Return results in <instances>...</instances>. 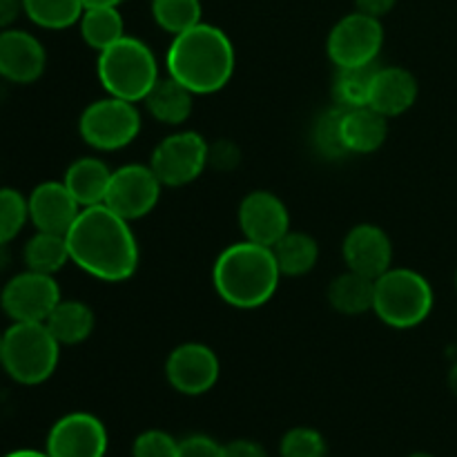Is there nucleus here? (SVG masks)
I'll return each mask as SVG.
<instances>
[{
	"label": "nucleus",
	"mask_w": 457,
	"mask_h": 457,
	"mask_svg": "<svg viewBox=\"0 0 457 457\" xmlns=\"http://www.w3.org/2000/svg\"><path fill=\"white\" fill-rule=\"evenodd\" d=\"M65 237L71 263L94 279L119 284L137 272L141 259L137 237L128 219L105 204L80 210Z\"/></svg>",
	"instance_id": "nucleus-1"
},
{
	"label": "nucleus",
	"mask_w": 457,
	"mask_h": 457,
	"mask_svg": "<svg viewBox=\"0 0 457 457\" xmlns=\"http://www.w3.org/2000/svg\"><path fill=\"white\" fill-rule=\"evenodd\" d=\"M235 45L219 27L199 22L181 31L165 54L168 76L186 85L195 96L214 94L230 83L235 74Z\"/></svg>",
	"instance_id": "nucleus-2"
},
{
	"label": "nucleus",
	"mask_w": 457,
	"mask_h": 457,
	"mask_svg": "<svg viewBox=\"0 0 457 457\" xmlns=\"http://www.w3.org/2000/svg\"><path fill=\"white\" fill-rule=\"evenodd\" d=\"M281 272L272 248L237 241L221 250L212 266V286L219 299L239 311H253L275 297Z\"/></svg>",
	"instance_id": "nucleus-3"
},
{
	"label": "nucleus",
	"mask_w": 457,
	"mask_h": 457,
	"mask_svg": "<svg viewBox=\"0 0 457 457\" xmlns=\"http://www.w3.org/2000/svg\"><path fill=\"white\" fill-rule=\"evenodd\" d=\"M61 344L40 321H12L3 333L0 366L13 382L38 386L56 373Z\"/></svg>",
	"instance_id": "nucleus-4"
},
{
	"label": "nucleus",
	"mask_w": 457,
	"mask_h": 457,
	"mask_svg": "<svg viewBox=\"0 0 457 457\" xmlns=\"http://www.w3.org/2000/svg\"><path fill=\"white\" fill-rule=\"evenodd\" d=\"M96 74L110 96L132 103H143L147 92L161 79L154 52L134 36H123L114 45L98 52Z\"/></svg>",
	"instance_id": "nucleus-5"
},
{
	"label": "nucleus",
	"mask_w": 457,
	"mask_h": 457,
	"mask_svg": "<svg viewBox=\"0 0 457 457\" xmlns=\"http://www.w3.org/2000/svg\"><path fill=\"white\" fill-rule=\"evenodd\" d=\"M433 303L436 295L427 277L409 268H388L375 279L373 312L391 328H415L428 320Z\"/></svg>",
	"instance_id": "nucleus-6"
},
{
	"label": "nucleus",
	"mask_w": 457,
	"mask_h": 457,
	"mask_svg": "<svg viewBox=\"0 0 457 457\" xmlns=\"http://www.w3.org/2000/svg\"><path fill=\"white\" fill-rule=\"evenodd\" d=\"M141 125L137 103L107 96L85 107L79 119V134L94 150L116 152L137 141Z\"/></svg>",
	"instance_id": "nucleus-7"
},
{
	"label": "nucleus",
	"mask_w": 457,
	"mask_h": 457,
	"mask_svg": "<svg viewBox=\"0 0 457 457\" xmlns=\"http://www.w3.org/2000/svg\"><path fill=\"white\" fill-rule=\"evenodd\" d=\"M384 45L382 21L369 13L353 12L337 21L326 40V52L335 67L373 65Z\"/></svg>",
	"instance_id": "nucleus-8"
},
{
	"label": "nucleus",
	"mask_w": 457,
	"mask_h": 457,
	"mask_svg": "<svg viewBox=\"0 0 457 457\" xmlns=\"http://www.w3.org/2000/svg\"><path fill=\"white\" fill-rule=\"evenodd\" d=\"M210 163V145L199 132H174L154 147L150 168L168 187H183L196 181Z\"/></svg>",
	"instance_id": "nucleus-9"
},
{
	"label": "nucleus",
	"mask_w": 457,
	"mask_h": 457,
	"mask_svg": "<svg viewBox=\"0 0 457 457\" xmlns=\"http://www.w3.org/2000/svg\"><path fill=\"white\" fill-rule=\"evenodd\" d=\"M61 299V286L54 275L36 270L18 272L0 290V308L12 321L45 324Z\"/></svg>",
	"instance_id": "nucleus-10"
},
{
	"label": "nucleus",
	"mask_w": 457,
	"mask_h": 457,
	"mask_svg": "<svg viewBox=\"0 0 457 457\" xmlns=\"http://www.w3.org/2000/svg\"><path fill=\"white\" fill-rule=\"evenodd\" d=\"M161 190H163V183L159 181L150 163H129L112 172L105 205L114 210L119 217L137 221V219L147 217L156 208Z\"/></svg>",
	"instance_id": "nucleus-11"
},
{
	"label": "nucleus",
	"mask_w": 457,
	"mask_h": 457,
	"mask_svg": "<svg viewBox=\"0 0 457 457\" xmlns=\"http://www.w3.org/2000/svg\"><path fill=\"white\" fill-rule=\"evenodd\" d=\"M221 375L217 353L201 342H186L165 360V379L177 393L187 397L212 391Z\"/></svg>",
	"instance_id": "nucleus-12"
},
{
	"label": "nucleus",
	"mask_w": 457,
	"mask_h": 457,
	"mask_svg": "<svg viewBox=\"0 0 457 457\" xmlns=\"http://www.w3.org/2000/svg\"><path fill=\"white\" fill-rule=\"evenodd\" d=\"M110 446L107 428L96 415L76 411L62 415L49 428L45 453L49 457H105Z\"/></svg>",
	"instance_id": "nucleus-13"
},
{
	"label": "nucleus",
	"mask_w": 457,
	"mask_h": 457,
	"mask_svg": "<svg viewBox=\"0 0 457 457\" xmlns=\"http://www.w3.org/2000/svg\"><path fill=\"white\" fill-rule=\"evenodd\" d=\"M237 219L245 241L268 248L290 232V212L275 192L254 190L245 195L239 204Z\"/></svg>",
	"instance_id": "nucleus-14"
},
{
	"label": "nucleus",
	"mask_w": 457,
	"mask_h": 457,
	"mask_svg": "<svg viewBox=\"0 0 457 457\" xmlns=\"http://www.w3.org/2000/svg\"><path fill=\"white\" fill-rule=\"evenodd\" d=\"M342 257L348 270L378 279L393 268V241L384 228L357 223L344 237Z\"/></svg>",
	"instance_id": "nucleus-15"
},
{
	"label": "nucleus",
	"mask_w": 457,
	"mask_h": 457,
	"mask_svg": "<svg viewBox=\"0 0 457 457\" xmlns=\"http://www.w3.org/2000/svg\"><path fill=\"white\" fill-rule=\"evenodd\" d=\"M47 52L34 34L25 29L0 31V76L9 83L29 85L43 76Z\"/></svg>",
	"instance_id": "nucleus-16"
},
{
	"label": "nucleus",
	"mask_w": 457,
	"mask_h": 457,
	"mask_svg": "<svg viewBox=\"0 0 457 457\" xmlns=\"http://www.w3.org/2000/svg\"><path fill=\"white\" fill-rule=\"evenodd\" d=\"M29 221L36 230L67 235L80 214V204L62 181H43L27 196Z\"/></svg>",
	"instance_id": "nucleus-17"
},
{
	"label": "nucleus",
	"mask_w": 457,
	"mask_h": 457,
	"mask_svg": "<svg viewBox=\"0 0 457 457\" xmlns=\"http://www.w3.org/2000/svg\"><path fill=\"white\" fill-rule=\"evenodd\" d=\"M418 79L404 67H378L370 80L369 105L386 119L409 112L418 101Z\"/></svg>",
	"instance_id": "nucleus-18"
},
{
	"label": "nucleus",
	"mask_w": 457,
	"mask_h": 457,
	"mask_svg": "<svg viewBox=\"0 0 457 457\" xmlns=\"http://www.w3.org/2000/svg\"><path fill=\"white\" fill-rule=\"evenodd\" d=\"M388 120L370 105L342 112V138L348 154H373L386 143Z\"/></svg>",
	"instance_id": "nucleus-19"
},
{
	"label": "nucleus",
	"mask_w": 457,
	"mask_h": 457,
	"mask_svg": "<svg viewBox=\"0 0 457 457\" xmlns=\"http://www.w3.org/2000/svg\"><path fill=\"white\" fill-rule=\"evenodd\" d=\"M112 172L114 170L98 156H80L70 168L65 170L62 183L67 190L74 195L79 201L80 208H89V205H101L105 204L107 187H110Z\"/></svg>",
	"instance_id": "nucleus-20"
},
{
	"label": "nucleus",
	"mask_w": 457,
	"mask_h": 457,
	"mask_svg": "<svg viewBox=\"0 0 457 457\" xmlns=\"http://www.w3.org/2000/svg\"><path fill=\"white\" fill-rule=\"evenodd\" d=\"M143 105L152 119L161 120L163 125H183L195 110V94L172 76H165L156 80L154 87L147 92Z\"/></svg>",
	"instance_id": "nucleus-21"
},
{
	"label": "nucleus",
	"mask_w": 457,
	"mask_h": 457,
	"mask_svg": "<svg viewBox=\"0 0 457 457\" xmlns=\"http://www.w3.org/2000/svg\"><path fill=\"white\" fill-rule=\"evenodd\" d=\"M94 324H96L94 311L79 299H61L45 321L49 333L56 337L61 346H76V344L87 342L94 333Z\"/></svg>",
	"instance_id": "nucleus-22"
},
{
	"label": "nucleus",
	"mask_w": 457,
	"mask_h": 457,
	"mask_svg": "<svg viewBox=\"0 0 457 457\" xmlns=\"http://www.w3.org/2000/svg\"><path fill=\"white\" fill-rule=\"evenodd\" d=\"M326 297H328L330 308L342 312V315H364V312L373 311L375 279L346 268V272H342V275L330 281Z\"/></svg>",
	"instance_id": "nucleus-23"
},
{
	"label": "nucleus",
	"mask_w": 457,
	"mask_h": 457,
	"mask_svg": "<svg viewBox=\"0 0 457 457\" xmlns=\"http://www.w3.org/2000/svg\"><path fill=\"white\" fill-rule=\"evenodd\" d=\"M281 277H303L320 262V244L308 232L290 230L272 245Z\"/></svg>",
	"instance_id": "nucleus-24"
},
{
	"label": "nucleus",
	"mask_w": 457,
	"mask_h": 457,
	"mask_svg": "<svg viewBox=\"0 0 457 457\" xmlns=\"http://www.w3.org/2000/svg\"><path fill=\"white\" fill-rule=\"evenodd\" d=\"M22 259H25L27 270L56 275L58 270H62L71 262L67 237L56 235V232L36 230V235L25 244Z\"/></svg>",
	"instance_id": "nucleus-25"
},
{
	"label": "nucleus",
	"mask_w": 457,
	"mask_h": 457,
	"mask_svg": "<svg viewBox=\"0 0 457 457\" xmlns=\"http://www.w3.org/2000/svg\"><path fill=\"white\" fill-rule=\"evenodd\" d=\"M85 45L103 52L125 36V22L119 7H89L79 21Z\"/></svg>",
	"instance_id": "nucleus-26"
},
{
	"label": "nucleus",
	"mask_w": 457,
	"mask_h": 457,
	"mask_svg": "<svg viewBox=\"0 0 457 457\" xmlns=\"http://www.w3.org/2000/svg\"><path fill=\"white\" fill-rule=\"evenodd\" d=\"M25 16L43 29H67L79 25L85 12L83 0H22Z\"/></svg>",
	"instance_id": "nucleus-27"
},
{
	"label": "nucleus",
	"mask_w": 457,
	"mask_h": 457,
	"mask_svg": "<svg viewBox=\"0 0 457 457\" xmlns=\"http://www.w3.org/2000/svg\"><path fill=\"white\" fill-rule=\"evenodd\" d=\"M378 67H339L333 83V98L337 107L351 110V107L369 105L370 80Z\"/></svg>",
	"instance_id": "nucleus-28"
},
{
	"label": "nucleus",
	"mask_w": 457,
	"mask_h": 457,
	"mask_svg": "<svg viewBox=\"0 0 457 457\" xmlns=\"http://www.w3.org/2000/svg\"><path fill=\"white\" fill-rule=\"evenodd\" d=\"M201 13V0H152V18L161 29L172 36L204 22Z\"/></svg>",
	"instance_id": "nucleus-29"
},
{
	"label": "nucleus",
	"mask_w": 457,
	"mask_h": 457,
	"mask_svg": "<svg viewBox=\"0 0 457 457\" xmlns=\"http://www.w3.org/2000/svg\"><path fill=\"white\" fill-rule=\"evenodd\" d=\"M342 112L344 107H330V110H326L324 114L315 120V128H312V143H315V150L320 152L324 159L337 161L348 156L346 145H344L342 138Z\"/></svg>",
	"instance_id": "nucleus-30"
},
{
	"label": "nucleus",
	"mask_w": 457,
	"mask_h": 457,
	"mask_svg": "<svg viewBox=\"0 0 457 457\" xmlns=\"http://www.w3.org/2000/svg\"><path fill=\"white\" fill-rule=\"evenodd\" d=\"M29 221L27 196L13 187H0V245H7Z\"/></svg>",
	"instance_id": "nucleus-31"
},
{
	"label": "nucleus",
	"mask_w": 457,
	"mask_h": 457,
	"mask_svg": "<svg viewBox=\"0 0 457 457\" xmlns=\"http://www.w3.org/2000/svg\"><path fill=\"white\" fill-rule=\"evenodd\" d=\"M281 457H326V440L317 428L295 427L279 442Z\"/></svg>",
	"instance_id": "nucleus-32"
},
{
	"label": "nucleus",
	"mask_w": 457,
	"mask_h": 457,
	"mask_svg": "<svg viewBox=\"0 0 457 457\" xmlns=\"http://www.w3.org/2000/svg\"><path fill=\"white\" fill-rule=\"evenodd\" d=\"M177 453L179 442L159 428L141 433L132 445V457H177Z\"/></svg>",
	"instance_id": "nucleus-33"
},
{
	"label": "nucleus",
	"mask_w": 457,
	"mask_h": 457,
	"mask_svg": "<svg viewBox=\"0 0 457 457\" xmlns=\"http://www.w3.org/2000/svg\"><path fill=\"white\" fill-rule=\"evenodd\" d=\"M177 457H223V445L208 436H187L179 440Z\"/></svg>",
	"instance_id": "nucleus-34"
},
{
	"label": "nucleus",
	"mask_w": 457,
	"mask_h": 457,
	"mask_svg": "<svg viewBox=\"0 0 457 457\" xmlns=\"http://www.w3.org/2000/svg\"><path fill=\"white\" fill-rule=\"evenodd\" d=\"M223 457H268V453L254 440H232L230 445H223Z\"/></svg>",
	"instance_id": "nucleus-35"
},
{
	"label": "nucleus",
	"mask_w": 457,
	"mask_h": 457,
	"mask_svg": "<svg viewBox=\"0 0 457 457\" xmlns=\"http://www.w3.org/2000/svg\"><path fill=\"white\" fill-rule=\"evenodd\" d=\"M21 13H25L22 0H0V31L13 27Z\"/></svg>",
	"instance_id": "nucleus-36"
},
{
	"label": "nucleus",
	"mask_w": 457,
	"mask_h": 457,
	"mask_svg": "<svg viewBox=\"0 0 457 457\" xmlns=\"http://www.w3.org/2000/svg\"><path fill=\"white\" fill-rule=\"evenodd\" d=\"M397 4V0H355L357 12L369 13V16L382 18L386 13L393 12V7Z\"/></svg>",
	"instance_id": "nucleus-37"
},
{
	"label": "nucleus",
	"mask_w": 457,
	"mask_h": 457,
	"mask_svg": "<svg viewBox=\"0 0 457 457\" xmlns=\"http://www.w3.org/2000/svg\"><path fill=\"white\" fill-rule=\"evenodd\" d=\"M123 0H83L85 9L89 7H119Z\"/></svg>",
	"instance_id": "nucleus-38"
},
{
	"label": "nucleus",
	"mask_w": 457,
	"mask_h": 457,
	"mask_svg": "<svg viewBox=\"0 0 457 457\" xmlns=\"http://www.w3.org/2000/svg\"><path fill=\"white\" fill-rule=\"evenodd\" d=\"M4 457H49L45 451H34V449H18V451H12V453H7Z\"/></svg>",
	"instance_id": "nucleus-39"
},
{
	"label": "nucleus",
	"mask_w": 457,
	"mask_h": 457,
	"mask_svg": "<svg viewBox=\"0 0 457 457\" xmlns=\"http://www.w3.org/2000/svg\"><path fill=\"white\" fill-rule=\"evenodd\" d=\"M449 388H451V393L457 397V364L451 369V373H449Z\"/></svg>",
	"instance_id": "nucleus-40"
},
{
	"label": "nucleus",
	"mask_w": 457,
	"mask_h": 457,
	"mask_svg": "<svg viewBox=\"0 0 457 457\" xmlns=\"http://www.w3.org/2000/svg\"><path fill=\"white\" fill-rule=\"evenodd\" d=\"M409 457H436V455H431V453H427V451H418V453H411Z\"/></svg>",
	"instance_id": "nucleus-41"
},
{
	"label": "nucleus",
	"mask_w": 457,
	"mask_h": 457,
	"mask_svg": "<svg viewBox=\"0 0 457 457\" xmlns=\"http://www.w3.org/2000/svg\"><path fill=\"white\" fill-rule=\"evenodd\" d=\"M0 355H3V333H0Z\"/></svg>",
	"instance_id": "nucleus-42"
},
{
	"label": "nucleus",
	"mask_w": 457,
	"mask_h": 457,
	"mask_svg": "<svg viewBox=\"0 0 457 457\" xmlns=\"http://www.w3.org/2000/svg\"><path fill=\"white\" fill-rule=\"evenodd\" d=\"M455 286H457V277H455Z\"/></svg>",
	"instance_id": "nucleus-43"
}]
</instances>
